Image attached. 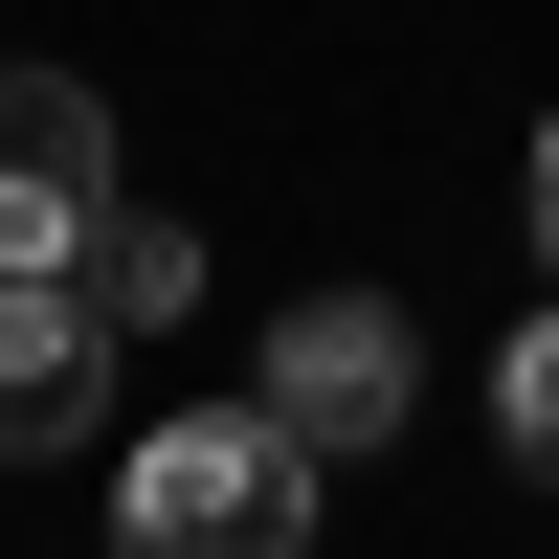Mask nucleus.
Here are the masks:
<instances>
[{
  "label": "nucleus",
  "mask_w": 559,
  "mask_h": 559,
  "mask_svg": "<svg viewBox=\"0 0 559 559\" xmlns=\"http://www.w3.org/2000/svg\"><path fill=\"white\" fill-rule=\"evenodd\" d=\"M313 448L269 426V403H202V426L112 448V559H313Z\"/></svg>",
  "instance_id": "f257e3e1"
},
{
  "label": "nucleus",
  "mask_w": 559,
  "mask_h": 559,
  "mask_svg": "<svg viewBox=\"0 0 559 559\" xmlns=\"http://www.w3.org/2000/svg\"><path fill=\"white\" fill-rule=\"evenodd\" d=\"M247 403L313 448V471H358V448L426 426V336H403L381 292H292V313H269V358H247Z\"/></svg>",
  "instance_id": "f03ea898"
},
{
  "label": "nucleus",
  "mask_w": 559,
  "mask_h": 559,
  "mask_svg": "<svg viewBox=\"0 0 559 559\" xmlns=\"http://www.w3.org/2000/svg\"><path fill=\"white\" fill-rule=\"evenodd\" d=\"M112 202H134V179H112V90L0 68V292H23V269H90Z\"/></svg>",
  "instance_id": "7ed1b4c3"
},
{
  "label": "nucleus",
  "mask_w": 559,
  "mask_h": 559,
  "mask_svg": "<svg viewBox=\"0 0 559 559\" xmlns=\"http://www.w3.org/2000/svg\"><path fill=\"white\" fill-rule=\"evenodd\" d=\"M0 448H23V471L112 448V313H90L68 269H23V292H0Z\"/></svg>",
  "instance_id": "20e7f679"
},
{
  "label": "nucleus",
  "mask_w": 559,
  "mask_h": 559,
  "mask_svg": "<svg viewBox=\"0 0 559 559\" xmlns=\"http://www.w3.org/2000/svg\"><path fill=\"white\" fill-rule=\"evenodd\" d=\"M68 292L112 313V336H157V313H202V247H179L157 202H112V224H90V269H68Z\"/></svg>",
  "instance_id": "39448f33"
},
{
  "label": "nucleus",
  "mask_w": 559,
  "mask_h": 559,
  "mask_svg": "<svg viewBox=\"0 0 559 559\" xmlns=\"http://www.w3.org/2000/svg\"><path fill=\"white\" fill-rule=\"evenodd\" d=\"M492 448H515V471L559 492V313H537V336H515V358H492Z\"/></svg>",
  "instance_id": "423d86ee"
},
{
  "label": "nucleus",
  "mask_w": 559,
  "mask_h": 559,
  "mask_svg": "<svg viewBox=\"0 0 559 559\" xmlns=\"http://www.w3.org/2000/svg\"><path fill=\"white\" fill-rule=\"evenodd\" d=\"M537 269H559V112H537Z\"/></svg>",
  "instance_id": "0eeeda50"
}]
</instances>
